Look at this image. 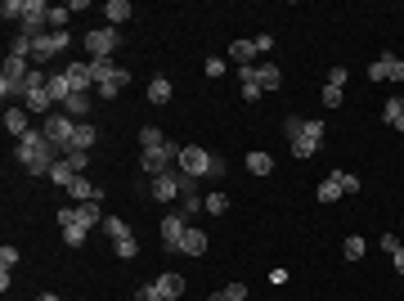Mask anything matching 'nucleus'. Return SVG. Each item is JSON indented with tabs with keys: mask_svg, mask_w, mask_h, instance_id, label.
<instances>
[{
	"mask_svg": "<svg viewBox=\"0 0 404 301\" xmlns=\"http://www.w3.org/2000/svg\"><path fill=\"white\" fill-rule=\"evenodd\" d=\"M341 176V194H360V176H350V171H337Z\"/></svg>",
	"mask_w": 404,
	"mask_h": 301,
	"instance_id": "obj_43",
	"label": "nucleus"
},
{
	"mask_svg": "<svg viewBox=\"0 0 404 301\" xmlns=\"http://www.w3.org/2000/svg\"><path fill=\"white\" fill-rule=\"evenodd\" d=\"M225 207H229L225 194H207V207H202V211H207V216H225Z\"/></svg>",
	"mask_w": 404,
	"mask_h": 301,
	"instance_id": "obj_39",
	"label": "nucleus"
},
{
	"mask_svg": "<svg viewBox=\"0 0 404 301\" xmlns=\"http://www.w3.org/2000/svg\"><path fill=\"white\" fill-rule=\"evenodd\" d=\"M104 234H108V238H126V234H135V230L121 221V216H104Z\"/></svg>",
	"mask_w": 404,
	"mask_h": 301,
	"instance_id": "obj_33",
	"label": "nucleus"
},
{
	"mask_svg": "<svg viewBox=\"0 0 404 301\" xmlns=\"http://www.w3.org/2000/svg\"><path fill=\"white\" fill-rule=\"evenodd\" d=\"M27 72H32L27 59L9 54V59H5V68H0V86H23V81H27Z\"/></svg>",
	"mask_w": 404,
	"mask_h": 301,
	"instance_id": "obj_14",
	"label": "nucleus"
},
{
	"mask_svg": "<svg viewBox=\"0 0 404 301\" xmlns=\"http://www.w3.org/2000/svg\"><path fill=\"white\" fill-rule=\"evenodd\" d=\"M59 225L72 230V225H81V230H90V225H104V207L99 202H77V207H59Z\"/></svg>",
	"mask_w": 404,
	"mask_h": 301,
	"instance_id": "obj_8",
	"label": "nucleus"
},
{
	"mask_svg": "<svg viewBox=\"0 0 404 301\" xmlns=\"http://www.w3.org/2000/svg\"><path fill=\"white\" fill-rule=\"evenodd\" d=\"M180 171L189 180H212V166H216V153H207L202 144H180Z\"/></svg>",
	"mask_w": 404,
	"mask_h": 301,
	"instance_id": "obj_3",
	"label": "nucleus"
},
{
	"mask_svg": "<svg viewBox=\"0 0 404 301\" xmlns=\"http://www.w3.org/2000/svg\"><path fill=\"white\" fill-rule=\"evenodd\" d=\"M288 130V144H292V158H314L319 153V144H324V122H314V117H288L283 122Z\"/></svg>",
	"mask_w": 404,
	"mask_h": 301,
	"instance_id": "obj_2",
	"label": "nucleus"
},
{
	"mask_svg": "<svg viewBox=\"0 0 404 301\" xmlns=\"http://www.w3.org/2000/svg\"><path fill=\"white\" fill-rule=\"evenodd\" d=\"M180 252H185V257H202L207 252V230H185V243H180Z\"/></svg>",
	"mask_w": 404,
	"mask_h": 301,
	"instance_id": "obj_25",
	"label": "nucleus"
},
{
	"mask_svg": "<svg viewBox=\"0 0 404 301\" xmlns=\"http://www.w3.org/2000/svg\"><path fill=\"white\" fill-rule=\"evenodd\" d=\"M391 81L404 86V59H391Z\"/></svg>",
	"mask_w": 404,
	"mask_h": 301,
	"instance_id": "obj_48",
	"label": "nucleus"
},
{
	"mask_svg": "<svg viewBox=\"0 0 404 301\" xmlns=\"http://www.w3.org/2000/svg\"><path fill=\"white\" fill-rule=\"evenodd\" d=\"M153 288H157L166 301H180V297H185V274L166 270V274H157V279H153Z\"/></svg>",
	"mask_w": 404,
	"mask_h": 301,
	"instance_id": "obj_15",
	"label": "nucleus"
},
{
	"mask_svg": "<svg viewBox=\"0 0 404 301\" xmlns=\"http://www.w3.org/2000/svg\"><path fill=\"white\" fill-rule=\"evenodd\" d=\"M396 247H400V238H396V234H382V252H386V257H391Z\"/></svg>",
	"mask_w": 404,
	"mask_h": 301,
	"instance_id": "obj_52",
	"label": "nucleus"
},
{
	"mask_svg": "<svg viewBox=\"0 0 404 301\" xmlns=\"http://www.w3.org/2000/svg\"><path fill=\"white\" fill-rule=\"evenodd\" d=\"M256 72H261V90H278V86H283V72H278V63H261Z\"/></svg>",
	"mask_w": 404,
	"mask_h": 301,
	"instance_id": "obj_29",
	"label": "nucleus"
},
{
	"mask_svg": "<svg viewBox=\"0 0 404 301\" xmlns=\"http://www.w3.org/2000/svg\"><path fill=\"white\" fill-rule=\"evenodd\" d=\"M391 266H396V270H400V274H404V243H400V247H396V252H391Z\"/></svg>",
	"mask_w": 404,
	"mask_h": 301,
	"instance_id": "obj_51",
	"label": "nucleus"
},
{
	"mask_svg": "<svg viewBox=\"0 0 404 301\" xmlns=\"http://www.w3.org/2000/svg\"><path fill=\"white\" fill-rule=\"evenodd\" d=\"M85 50H90V59H113V50H121L117 27H94V32H85Z\"/></svg>",
	"mask_w": 404,
	"mask_h": 301,
	"instance_id": "obj_10",
	"label": "nucleus"
},
{
	"mask_svg": "<svg viewBox=\"0 0 404 301\" xmlns=\"http://www.w3.org/2000/svg\"><path fill=\"white\" fill-rule=\"evenodd\" d=\"M94 144H99V126H94V122H77V135H72L68 153H90ZM68 153H63V158H68Z\"/></svg>",
	"mask_w": 404,
	"mask_h": 301,
	"instance_id": "obj_13",
	"label": "nucleus"
},
{
	"mask_svg": "<svg viewBox=\"0 0 404 301\" xmlns=\"http://www.w3.org/2000/svg\"><path fill=\"white\" fill-rule=\"evenodd\" d=\"M324 108H341V90L337 86H324Z\"/></svg>",
	"mask_w": 404,
	"mask_h": 301,
	"instance_id": "obj_46",
	"label": "nucleus"
},
{
	"mask_svg": "<svg viewBox=\"0 0 404 301\" xmlns=\"http://www.w3.org/2000/svg\"><path fill=\"white\" fill-rule=\"evenodd\" d=\"M225 297H229V301H243V297H247V283H238V279L225 283Z\"/></svg>",
	"mask_w": 404,
	"mask_h": 301,
	"instance_id": "obj_44",
	"label": "nucleus"
},
{
	"mask_svg": "<svg viewBox=\"0 0 404 301\" xmlns=\"http://www.w3.org/2000/svg\"><path fill=\"white\" fill-rule=\"evenodd\" d=\"M176 162H180V144H176V140H166L162 149H144V158H140L144 176H162V171H176Z\"/></svg>",
	"mask_w": 404,
	"mask_h": 301,
	"instance_id": "obj_6",
	"label": "nucleus"
},
{
	"mask_svg": "<svg viewBox=\"0 0 404 301\" xmlns=\"http://www.w3.org/2000/svg\"><path fill=\"white\" fill-rule=\"evenodd\" d=\"M41 130H45V140H50V144H54L59 153H68L72 135H77V117H68L63 108H54V113L45 117V126H41Z\"/></svg>",
	"mask_w": 404,
	"mask_h": 301,
	"instance_id": "obj_5",
	"label": "nucleus"
},
{
	"mask_svg": "<svg viewBox=\"0 0 404 301\" xmlns=\"http://www.w3.org/2000/svg\"><path fill=\"white\" fill-rule=\"evenodd\" d=\"M135 301H166V297H162V293H157V288H153V283H144V288H140V293H135Z\"/></svg>",
	"mask_w": 404,
	"mask_h": 301,
	"instance_id": "obj_45",
	"label": "nucleus"
},
{
	"mask_svg": "<svg viewBox=\"0 0 404 301\" xmlns=\"http://www.w3.org/2000/svg\"><path fill=\"white\" fill-rule=\"evenodd\" d=\"M207 301H229V297H225V293H212V297H207Z\"/></svg>",
	"mask_w": 404,
	"mask_h": 301,
	"instance_id": "obj_54",
	"label": "nucleus"
},
{
	"mask_svg": "<svg viewBox=\"0 0 404 301\" xmlns=\"http://www.w3.org/2000/svg\"><path fill=\"white\" fill-rule=\"evenodd\" d=\"M247 171H252V176H269V171H274V158L256 149V153H247Z\"/></svg>",
	"mask_w": 404,
	"mask_h": 301,
	"instance_id": "obj_30",
	"label": "nucleus"
},
{
	"mask_svg": "<svg viewBox=\"0 0 404 301\" xmlns=\"http://www.w3.org/2000/svg\"><path fill=\"white\" fill-rule=\"evenodd\" d=\"M113 247H117V257H121V261H135V257H140V243H135V234L113 238Z\"/></svg>",
	"mask_w": 404,
	"mask_h": 301,
	"instance_id": "obj_35",
	"label": "nucleus"
},
{
	"mask_svg": "<svg viewBox=\"0 0 404 301\" xmlns=\"http://www.w3.org/2000/svg\"><path fill=\"white\" fill-rule=\"evenodd\" d=\"M382 117H386L391 130H400V135H404V99H400V94H391V99L382 104Z\"/></svg>",
	"mask_w": 404,
	"mask_h": 301,
	"instance_id": "obj_22",
	"label": "nucleus"
},
{
	"mask_svg": "<svg viewBox=\"0 0 404 301\" xmlns=\"http://www.w3.org/2000/svg\"><path fill=\"white\" fill-rule=\"evenodd\" d=\"M0 122H5V130H9L14 140H23V135L32 130V113H27L23 104H14V108H5V117H0Z\"/></svg>",
	"mask_w": 404,
	"mask_h": 301,
	"instance_id": "obj_12",
	"label": "nucleus"
},
{
	"mask_svg": "<svg viewBox=\"0 0 404 301\" xmlns=\"http://www.w3.org/2000/svg\"><path fill=\"white\" fill-rule=\"evenodd\" d=\"M90 72H94V86H104V81H113L121 68L113 63V59H90Z\"/></svg>",
	"mask_w": 404,
	"mask_h": 301,
	"instance_id": "obj_28",
	"label": "nucleus"
},
{
	"mask_svg": "<svg viewBox=\"0 0 404 301\" xmlns=\"http://www.w3.org/2000/svg\"><path fill=\"white\" fill-rule=\"evenodd\" d=\"M63 113H68V117H77V122H85V117H90V94H85V90H77V94H68Z\"/></svg>",
	"mask_w": 404,
	"mask_h": 301,
	"instance_id": "obj_26",
	"label": "nucleus"
},
{
	"mask_svg": "<svg viewBox=\"0 0 404 301\" xmlns=\"http://www.w3.org/2000/svg\"><path fill=\"white\" fill-rule=\"evenodd\" d=\"M63 243H68V247H81V243H85V230H81V225H72V230H63Z\"/></svg>",
	"mask_w": 404,
	"mask_h": 301,
	"instance_id": "obj_41",
	"label": "nucleus"
},
{
	"mask_svg": "<svg viewBox=\"0 0 404 301\" xmlns=\"http://www.w3.org/2000/svg\"><path fill=\"white\" fill-rule=\"evenodd\" d=\"M162 144H166V135L157 126H144L140 130V149H162Z\"/></svg>",
	"mask_w": 404,
	"mask_h": 301,
	"instance_id": "obj_37",
	"label": "nucleus"
},
{
	"mask_svg": "<svg viewBox=\"0 0 404 301\" xmlns=\"http://www.w3.org/2000/svg\"><path fill=\"white\" fill-rule=\"evenodd\" d=\"M45 90H50V99H54L59 108L68 104V94H77V90H72V81L63 77V68H59V72H50V86H45Z\"/></svg>",
	"mask_w": 404,
	"mask_h": 301,
	"instance_id": "obj_19",
	"label": "nucleus"
},
{
	"mask_svg": "<svg viewBox=\"0 0 404 301\" xmlns=\"http://www.w3.org/2000/svg\"><path fill=\"white\" fill-rule=\"evenodd\" d=\"M364 252H369V247H364L360 234H350L346 243H341V257H346V261H364Z\"/></svg>",
	"mask_w": 404,
	"mask_h": 301,
	"instance_id": "obj_34",
	"label": "nucleus"
},
{
	"mask_svg": "<svg viewBox=\"0 0 404 301\" xmlns=\"http://www.w3.org/2000/svg\"><path fill=\"white\" fill-rule=\"evenodd\" d=\"M189 185H193V180L180 171V166H176V171H162V176H153V198L157 202H180Z\"/></svg>",
	"mask_w": 404,
	"mask_h": 301,
	"instance_id": "obj_7",
	"label": "nucleus"
},
{
	"mask_svg": "<svg viewBox=\"0 0 404 301\" xmlns=\"http://www.w3.org/2000/svg\"><path fill=\"white\" fill-rule=\"evenodd\" d=\"M229 59H234L238 68H252V59H256V41H234V45H229Z\"/></svg>",
	"mask_w": 404,
	"mask_h": 301,
	"instance_id": "obj_27",
	"label": "nucleus"
},
{
	"mask_svg": "<svg viewBox=\"0 0 404 301\" xmlns=\"http://www.w3.org/2000/svg\"><path fill=\"white\" fill-rule=\"evenodd\" d=\"M149 99H153V104H171V81H166V77H153V81H149Z\"/></svg>",
	"mask_w": 404,
	"mask_h": 301,
	"instance_id": "obj_32",
	"label": "nucleus"
},
{
	"mask_svg": "<svg viewBox=\"0 0 404 301\" xmlns=\"http://www.w3.org/2000/svg\"><path fill=\"white\" fill-rule=\"evenodd\" d=\"M130 14H135V5H130V0H108V5H104L108 27H121V23H126Z\"/></svg>",
	"mask_w": 404,
	"mask_h": 301,
	"instance_id": "obj_21",
	"label": "nucleus"
},
{
	"mask_svg": "<svg viewBox=\"0 0 404 301\" xmlns=\"http://www.w3.org/2000/svg\"><path fill=\"white\" fill-rule=\"evenodd\" d=\"M77 176H81V171H77L68 158H59V162L50 166V185H59V189H72V180H77Z\"/></svg>",
	"mask_w": 404,
	"mask_h": 301,
	"instance_id": "obj_20",
	"label": "nucleus"
},
{
	"mask_svg": "<svg viewBox=\"0 0 404 301\" xmlns=\"http://www.w3.org/2000/svg\"><path fill=\"white\" fill-rule=\"evenodd\" d=\"M391 59H396V54H377V59H373L369 81H391Z\"/></svg>",
	"mask_w": 404,
	"mask_h": 301,
	"instance_id": "obj_31",
	"label": "nucleus"
},
{
	"mask_svg": "<svg viewBox=\"0 0 404 301\" xmlns=\"http://www.w3.org/2000/svg\"><path fill=\"white\" fill-rule=\"evenodd\" d=\"M68 41H72L68 32H41V36H32V68L54 63V59L68 50Z\"/></svg>",
	"mask_w": 404,
	"mask_h": 301,
	"instance_id": "obj_4",
	"label": "nucleus"
},
{
	"mask_svg": "<svg viewBox=\"0 0 404 301\" xmlns=\"http://www.w3.org/2000/svg\"><path fill=\"white\" fill-rule=\"evenodd\" d=\"M202 207H207V198L198 194V180H193V185L185 189V198H180V207H176V211H180V216H185V221H189V216H198Z\"/></svg>",
	"mask_w": 404,
	"mask_h": 301,
	"instance_id": "obj_18",
	"label": "nucleus"
},
{
	"mask_svg": "<svg viewBox=\"0 0 404 301\" xmlns=\"http://www.w3.org/2000/svg\"><path fill=\"white\" fill-rule=\"evenodd\" d=\"M63 77L72 81V90H85V94H90V86H94L90 59H72V63H63Z\"/></svg>",
	"mask_w": 404,
	"mask_h": 301,
	"instance_id": "obj_11",
	"label": "nucleus"
},
{
	"mask_svg": "<svg viewBox=\"0 0 404 301\" xmlns=\"http://www.w3.org/2000/svg\"><path fill=\"white\" fill-rule=\"evenodd\" d=\"M238 86H243V99H261V72H256V63L252 68H238Z\"/></svg>",
	"mask_w": 404,
	"mask_h": 301,
	"instance_id": "obj_17",
	"label": "nucleus"
},
{
	"mask_svg": "<svg viewBox=\"0 0 404 301\" xmlns=\"http://www.w3.org/2000/svg\"><path fill=\"white\" fill-rule=\"evenodd\" d=\"M9 266H18V247H14V243L0 247V270H9Z\"/></svg>",
	"mask_w": 404,
	"mask_h": 301,
	"instance_id": "obj_40",
	"label": "nucleus"
},
{
	"mask_svg": "<svg viewBox=\"0 0 404 301\" xmlns=\"http://www.w3.org/2000/svg\"><path fill=\"white\" fill-rule=\"evenodd\" d=\"M68 162H72V166H77V171H81V176H85V166H90V158H85V153H68Z\"/></svg>",
	"mask_w": 404,
	"mask_h": 301,
	"instance_id": "obj_50",
	"label": "nucleus"
},
{
	"mask_svg": "<svg viewBox=\"0 0 404 301\" xmlns=\"http://www.w3.org/2000/svg\"><path fill=\"white\" fill-rule=\"evenodd\" d=\"M14 158L23 162V171H27V176H45V180H50V166L63 158V153H59L54 144L45 140L41 126H32L23 140H14Z\"/></svg>",
	"mask_w": 404,
	"mask_h": 301,
	"instance_id": "obj_1",
	"label": "nucleus"
},
{
	"mask_svg": "<svg viewBox=\"0 0 404 301\" xmlns=\"http://www.w3.org/2000/svg\"><path fill=\"white\" fill-rule=\"evenodd\" d=\"M314 198H319V202H337V198H346V194H341V176L333 171V176H324L319 180V189H314Z\"/></svg>",
	"mask_w": 404,
	"mask_h": 301,
	"instance_id": "obj_23",
	"label": "nucleus"
},
{
	"mask_svg": "<svg viewBox=\"0 0 404 301\" xmlns=\"http://www.w3.org/2000/svg\"><path fill=\"white\" fill-rule=\"evenodd\" d=\"M36 301H63V297H54V293H41V297H36Z\"/></svg>",
	"mask_w": 404,
	"mask_h": 301,
	"instance_id": "obj_53",
	"label": "nucleus"
},
{
	"mask_svg": "<svg viewBox=\"0 0 404 301\" xmlns=\"http://www.w3.org/2000/svg\"><path fill=\"white\" fill-rule=\"evenodd\" d=\"M23 108H27L32 117H50V113H54V99H50V90H27Z\"/></svg>",
	"mask_w": 404,
	"mask_h": 301,
	"instance_id": "obj_16",
	"label": "nucleus"
},
{
	"mask_svg": "<svg viewBox=\"0 0 404 301\" xmlns=\"http://www.w3.org/2000/svg\"><path fill=\"white\" fill-rule=\"evenodd\" d=\"M346 77H350V72H346V63H337L333 72H328V86H337V90H341V86H346Z\"/></svg>",
	"mask_w": 404,
	"mask_h": 301,
	"instance_id": "obj_42",
	"label": "nucleus"
},
{
	"mask_svg": "<svg viewBox=\"0 0 404 301\" xmlns=\"http://www.w3.org/2000/svg\"><path fill=\"white\" fill-rule=\"evenodd\" d=\"M185 230H189V221H185L180 211H166V216H162L157 234H162V252H166V257H176V252H180V243H185Z\"/></svg>",
	"mask_w": 404,
	"mask_h": 301,
	"instance_id": "obj_9",
	"label": "nucleus"
},
{
	"mask_svg": "<svg viewBox=\"0 0 404 301\" xmlns=\"http://www.w3.org/2000/svg\"><path fill=\"white\" fill-rule=\"evenodd\" d=\"M0 14L14 18V23H23V14H27V0H5V5H0Z\"/></svg>",
	"mask_w": 404,
	"mask_h": 301,
	"instance_id": "obj_38",
	"label": "nucleus"
},
{
	"mask_svg": "<svg viewBox=\"0 0 404 301\" xmlns=\"http://www.w3.org/2000/svg\"><path fill=\"white\" fill-rule=\"evenodd\" d=\"M207 77H225V59H207Z\"/></svg>",
	"mask_w": 404,
	"mask_h": 301,
	"instance_id": "obj_49",
	"label": "nucleus"
},
{
	"mask_svg": "<svg viewBox=\"0 0 404 301\" xmlns=\"http://www.w3.org/2000/svg\"><path fill=\"white\" fill-rule=\"evenodd\" d=\"M252 41H256V54H265V50H274V36H269V32H261V36H252Z\"/></svg>",
	"mask_w": 404,
	"mask_h": 301,
	"instance_id": "obj_47",
	"label": "nucleus"
},
{
	"mask_svg": "<svg viewBox=\"0 0 404 301\" xmlns=\"http://www.w3.org/2000/svg\"><path fill=\"white\" fill-rule=\"evenodd\" d=\"M126 86H130V72L121 68V72H117L113 81H104V86H94V94H99V99H117V94L126 90Z\"/></svg>",
	"mask_w": 404,
	"mask_h": 301,
	"instance_id": "obj_24",
	"label": "nucleus"
},
{
	"mask_svg": "<svg viewBox=\"0 0 404 301\" xmlns=\"http://www.w3.org/2000/svg\"><path fill=\"white\" fill-rule=\"evenodd\" d=\"M68 18H72L68 5H50V32H68Z\"/></svg>",
	"mask_w": 404,
	"mask_h": 301,
	"instance_id": "obj_36",
	"label": "nucleus"
}]
</instances>
